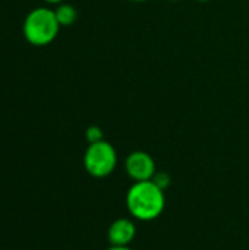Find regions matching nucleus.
Masks as SVG:
<instances>
[{
    "label": "nucleus",
    "mask_w": 249,
    "mask_h": 250,
    "mask_svg": "<svg viewBox=\"0 0 249 250\" xmlns=\"http://www.w3.org/2000/svg\"><path fill=\"white\" fill-rule=\"evenodd\" d=\"M85 138H87L88 144H95V142L104 141V133H103L101 127H98V126H90L85 130Z\"/></svg>",
    "instance_id": "obj_7"
},
{
    "label": "nucleus",
    "mask_w": 249,
    "mask_h": 250,
    "mask_svg": "<svg viewBox=\"0 0 249 250\" xmlns=\"http://www.w3.org/2000/svg\"><path fill=\"white\" fill-rule=\"evenodd\" d=\"M117 166V152L107 141L88 144L84 154V167L87 173L95 179L110 176Z\"/></svg>",
    "instance_id": "obj_3"
},
{
    "label": "nucleus",
    "mask_w": 249,
    "mask_h": 250,
    "mask_svg": "<svg viewBox=\"0 0 249 250\" xmlns=\"http://www.w3.org/2000/svg\"><path fill=\"white\" fill-rule=\"evenodd\" d=\"M169 1H182V0H169Z\"/></svg>",
    "instance_id": "obj_13"
},
{
    "label": "nucleus",
    "mask_w": 249,
    "mask_h": 250,
    "mask_svg": "<svg viewBox=\"0 0 249 250\" xmlns=\"http://www.w3.org/2000/svg\"><path fill=\"white\" fill-rule=\"evenodd\" d=\"M153 180H154L161 189H164V188H167V186L170 185V179H169V176L164 174V173H156V176L153 177Z\"/></svg>",
    "instance_id": "obj_8"
},
{
    "label": "nucleus",
    "mask_w": 249,
    "mask_h": 250,
    "mask_svg": "<svg viewBox=\"0 0 249 250\" xmlns=\"http://www.w3.org/2000/svg\"><path fill=\"white\" fill-rule=\"evenodd\" d=\"M54 13H56L57 22H59L60 26H70V25L75 23V21L78 18L76 9L72 4H69V3L57 4V7L54 9Z\"/></svg>",
    "instance_id": "obj_6"
},
{
    "label": "nucleus",
    "mask_w": 249,
    "mask_h": 250,
    "mask_svg": "<svg viewBox=\"0 0 249 250\" xmlns=\"http://www.w3.org/2000/svg\"><path fill=\"white\" fill-rule=\"evenodd\" d=\"M107 250H132L129 246H110Z\"/></svg>",
    "instance_id": "obj_9"
},
{
    "label": "nucleus",
    "mask_w": 249,
    "mask_h": 250,
    "mask_svg": "<svg viewBox=\"0 0 249 250\" xmlns=\"http://www.w3.org/2000/svg\"><path fill=\"white\" fill-rule=\"evenodd\" d=\"M195 1H198V3H208V1H211V0H195Z\"/></svg>",
    "instance_id": "obj_12"
},
{
    "label": "nucleus",
    "mask_w": 249,
    "mask_h": 250,
    "mask_svg": "<svg viewBox=\"0 0 249 250\" xmlns=\"http://www.w3.org/2000/svg\"><path fill=\"white\" fill-rule=\"evenodd\" d=\"M60 28L53 9L35 7L23 21V37L29 44L43 47L54 41Z\"/></svg>",
    "instance_id": "obj_2"
},
{
    "label": "nucleus",
    "mask_w": 249,
    "mask_h": 250,
    "mask_svg": "<svg viewBox=\"0 0 249 250\" xmlns=\"http://www.w3.org/2000/svg\"><path fill=\"white\" fill-rule=\"evenodd\" d=\"M135 236L136 227L131 218H117L110 224L107 230L110 246H129Z\"/></svg>",
    "instance_id": "obj_5"
},
{
    "label": "nucleus",
    "mask_w": 249,
    "mask_h": 250,
    "mask_svg": "<svg viewBox=\"0 0 249 250\" xmlns=\"http://www.w3.org/2000/svg\"><path fill=\"white\" fill-rule=\"evenodd\" d=\"M126 174L134 182H147L153 180L157 173L154 158L145 151H134L125 160Z\"/></svg>",
    "instance_id": "obj_4"
},
{
    "label": "nucleus",
    "mask_w": 249,
    "mask_h": 250,
    "mask_svg": "<svg viewBox=\"0 0 249 250\" xmlns=\"http://www.w3.org/2000/svg\"><path fill=\"white\" fill-rule=\"evenodd\" d=\"M166 207L164 189L154 180L134 182L126 193V208L138 221H153L161 215Z\"/></svg>",
    "instance_id": "obj_1"
},
{
    "label": "nucleus",
    "mask_w": 249,
    "mask_h": 250,
    "mask_svg": "<svg viewBox=\"0 0 249 250\" xmlns=\"http://www.w3.org/2000/svg\"><path fill=\"white\" fill-rule=\"evenodd\" d=\"M129 1H134V3H144V1H148V0H129Z\"/></svg>",
    "instance_id": "obj_11"
},
{
    "label": "nucleus",
    "mask_w": 249,
    "mask_h": 250,
    "mask_svg": "<svg viewBox=\"0 0 249 250\" xmlns=\"http://www.w3.org/2000/svg\"><path fill=\"white\" fill-rule=\"evenodd\" d=\"M47 3H50V4H60V3H63V0H45Z\"/></svg>",
    "instance_id": "obj_10"
}]
</instances>
